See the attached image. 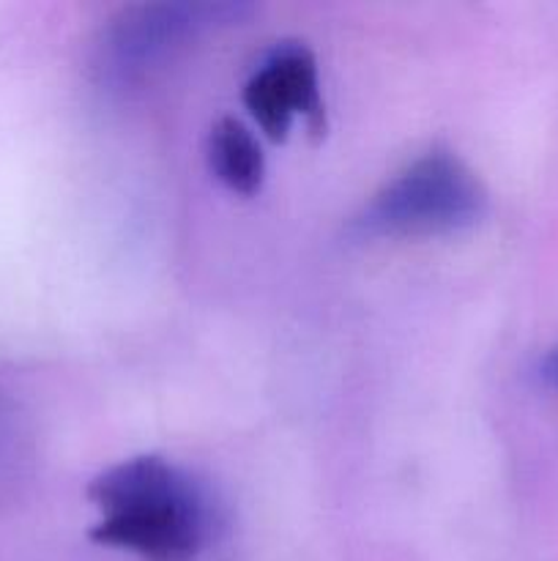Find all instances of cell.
I'll return each instance as SVG.
<instances>
[{
	"instance_id": "cell-3",
	"label": "cell",
	"mask_w": 558,
	"mask_h": 561,
	"mask_svg": "<svg viewBox=\"0 0 558 561\" xmlns=\"http://www.w3.org/2000/svg\"><path fill=\"white\" fill-rule=\"evenodd\" d=\"M244 107L268 140L284 142L295 121L312 135L326 131V104L317 77V60L304 44H277L244 82Z\"/></svg>"
},
{
	"instance_id": "cell-1",
	"label": "cell",
	"mask_w": 558,
	"mask_h": 561,
	"mask_svg": "<svg viewBox=\"0 0 558 561\" xmlns=\"http://www.w3.org/2000/svg\"><path fill=\"white\" fill-rule=\"evenodd\" d=\"M88 499L102 515L91 540L142 561H191L217 531V507L206 488L156 455L98 474Z\"/></svg>"
},
{
	"instance_id": "cell-5",
	"label": "cell",
	"mask_w": 558,
	"mask_h": 561,
	"mask_svg": "<svg viewBox=\"0 0 558 561\" xmlns=\"http://www.w3.org/2000/svg\"><path fill=\"white\" fill-rule=\"evenodd\" d=\"M211 173L239 195H255L266 179V159L255 135L235 118H219L208 135Z\"/></svg>"
},
{
	"instance_id": "cell-4",
	"label": "cell",
	"mask_w": 558,
	"mask_h": 561,
	"mask_svg": "<svg viewBox=\"0 0 558 561\" xmlns=\"http://www.w3.org/2000/svg\"><path fill=\"white\" fill-rule=\"evenodd\" d=\"M230 14H239V9L202 3L137 5V9L124 11V16L109 25L102 42L98 66L109 80H131L151 69L191 33L217 20H228Z\"/></svg>"
},
{
	"instance_id": "cell-2",
	"label": "cell",
	"mask_w": 558,
	"mask_h": 561,
	"mask_svg": "<svg viewBox=\"0 0 558 561\" xmlns=\"http://www.w3.org/2000/svg\"><path fill=\"white\" fill-rule=\"evenodd\" d=\"M487 211L485 186L452 151L421 153L394 175L356 219L364 236H441L479 222Z\"/></svg>"
},
{
	"instance_id": "cell-6",
	"label": "cell",
	"mask_w": 558,
	"mask_h": 561,
	"mask_svg": "<svg viewBox=\"0 0 558 561\" xmlns=\"http://www.w3.org/2000/svg\"><path fill=\"white\" fill-rule=\"evenodd\" d=\"M556 378H558V362H556Z\"/></svg>"
}]
</instances>
